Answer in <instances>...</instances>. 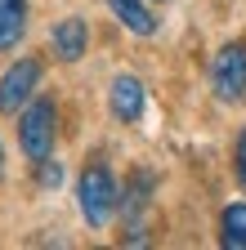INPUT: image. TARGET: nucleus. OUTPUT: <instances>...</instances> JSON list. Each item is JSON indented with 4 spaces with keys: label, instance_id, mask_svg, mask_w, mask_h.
I'll list each match as a JSON object with an SVG mask.
<instances>
[{
    "label": "nucleus",
    "instance_id": "7",
    "mask_svg": "<svg viewBox=\"0 0 246 250\" xmlns=\"http://www.w3.org/2000/svg\"><path fill=\"white\" fill-rule=\"evenodd\" d=\"M54 54L63 58V62H76V58H85V45H89V27H85V18H63L54 27Z\"/></svg>",
    "mask_w": 246,
    "mask_h": 250
},
{
    "label": "nucleus",
    "instance_id": "4",
    "mask_svg": "<svg viewBox=\"0 0 246 250\" xmlns=\"http://www.w3.org/2000/svg\"><path fill=\"white\" fill-rule=\"evenodd\" d=\"M210 89L220 103H242L246 99V41H228L210 62Z\"/></svg>",
    "mask_w": 246,
    "mask_h": 250
},
{
    "label": "nucleus",
    "instance_id": "3",
    "mask_svg": "<svg viewBox=\"0 0 246 250\" xmlns=\"http://www.w3.org/2000/svg\"><path fill=\"white\" fill-rule=\"evenodd\" d=\"M152 192H157V174L152 170H134L126 179V188H121V197H116V210H121V219H126V241L130 246L148 241L143 237V214L152 206Z\"/></svg>",
    "mask_w": 246,
    "mask_h": 250
},
{
    "label": "nucleus",
    "instance_id": "12",
    "mask_svg": "<svg viewBox=\"0 0 246 250\" xmlns=\"http://www.w3.org/2000/svg\"><path fill=\"white\" fill-rule=\"evenodd\" d=\"M233 166H237V183L246 188V130L237 134V152H233Z\"/></svg>",
    "mask_w": 246,
    "mask_h": 250
},
{
    "label": "nucleus",
    "instance_id": "5",
    "mask_svg": "<svg viewBox=\"0 0 246 250\" xmlns=\"http://www.w3.org/2000/svg\"><path fill=\"white\" fill-rule=\"evenodd\" d=\"M41 58H18L14 67L0 76V112H18L32 94L41 89Z\"/></svg>",
    "mask_w": 246,
    "mask_h": 250
},
{
    "label": "nucleus",
    "instance_id": "9",
    "mask_svg": "<svg viewBox=\"0 0 246 250\" xmlns=\"http://www.w3.org/2000/svg\"><path fill=\"white\" fill-rule=\"evenodd\" d=\"M108 9L121 18V27H130L134 36H152V31H157V18H152V9L143 0H108Z\"/></svg>",
    "mask_w": 246,
    "mask_h": 250
},
{
    "label": "nucleus",
    "instance_id": "11",
    "mask_svg": "<svg viewBox=\"0 0 246 250\" xmlns=\"http://www.w3.org/2000/svg\"><path fill=\"white\" fill-rule=\"evenodd\" d=\"M36 179H41V188H58L63 183V166L45 156V161H36Z\"/></svg>",
    "mask_w": 246,
    "mask_h": 250
},
{
    "label": "nucleus",
    "instance_id": "2",
    "mask_svg": "<svg viewBox=\"0 0 246 250\" xmlns=\"http://www.w3.org/2000/svg\"><path fill=\"white\" fill-rule=\"evenodd\" d=\"M54 134H58V107L54 99H27L22 116H18V143L32 161H45L54 152Z\"/></svg>",
    "mask_w": 246,
    "mask_h": 250
},
{
    "label": "nucleus",
    "instance_id": "6",
    "mask_svg": "<svg viewBox=\"0 0 246 250\" xmlns=\"http://www.w3.org/2000/svg\"><path fill=\"white\" fill-rule=\"evenodd\" d=\"M108 107H112L116 121L134 125V121L143 116V107H148V89H143V81L130 76V72H121V76L112 81V89H108Z\"/></svg>",
    "mask_w": 246,
    "mask_h": 250
},
{
    "label": "nucleus",
    "instance_id": "13",
    "mask_svg": "<svg viewBox=\"0 0 246 250\" xmlns=\"http://www.w3.org/2000/svg\"><path fill=\"white\" fill-rule=\"evenodd\" d=\"M0 166H5V152H0Z\"/></svg>",
    "mask_w": 246,
    "mask_h": 250
},
{
    "label": "nucleus",
    "instance_id": "10",
    "mask_svg": "<svg viewBox=\"0 0 246 250\" xmlns=\"http://www.w3.org/2000/svg\"><path fill=\"white\" fill-rule=\"evenodd\" d=\"M220 246L224 250H246V201L224 206V214H220Z\"/></svg>",
    "mask_w": 246,
    "mask_h": 250
},
{
    "label": "nucleus",
    "instance_id": "1",
    "mask_svg": "<svg viewBox=\"0 0 246 250\" xmlns=\"http://www.w3.org/2000/svg\"><path fill=\"white\" fill-rule=\"evenodd\" d=\"M76 197H81V214L89 228H108L112 214H116V197H121V183L116 174L103 166V161H89L81 170V183H76Z\"/></svg>",
    "mask_w": 246,
    "mask_h": 250
},
{
    "label": "nucleus",
    "instance_id": "8",
    "mask_svg": "<svg viewBox=\"0 0 246 250\" xmlns=\"http://www.w3.org/2000/svg\"><path fill=\"white\" fill-rule=\"evenodd\" d=\"M27 31V0H0V54H9Z\"/></svg>",
    "mask_w": 246,
    "mask_h": 250
}]
</instances>
